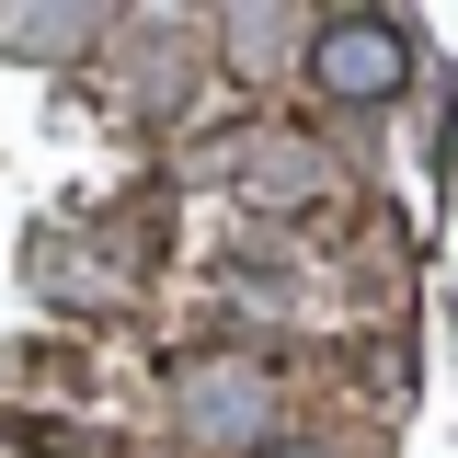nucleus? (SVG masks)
I'll return each instance as SVG.
<instances>
[{
	"mask_svg": "<svg viewBox=\"0 0 458 458\" xmlns=\"http://www.w3.org/2000/svg\"><path fill=\"white\" fill-rule=\"evenodd\" d=\"M286 35H310V23H298V12H241V23H229V47H252L241 69H276L264 47H286Z\"/></svg>",
	"mask_w": 458,
	"mask_h": 458,
	"instance_id": "20e7f679",
	"label": "nucleus"
},
{
	"mask_svg": "<svg viewBox=\"0 0 458 458\" xmlns=\"http://www.w3.org/2000/svg\"><path fill=\"white\" fill-rule=\"evenodd\" d=\"M172 401H183L195 436H264V424H276L264 367H241V355H183V367H172Z\"/></svg>",
	"mask_w": 458,
	"mask_h": 458,
	"instance_id": "f03ea898",
	"label": "nucleus"
},
{
	"mask_svg": "<svg viewBox=\"0 0 458 458\" xmlns=\"http://www.w3.org/2000/svg\"><path fill=\"white\" fill-rule=\"evenodd\" d=\"M310 81L333 104H390L412 81V35L390 12H333V23H310Z\"/></svg>",
	"mask_w": 458,
	"mask_h": 458,
	"instance_id": "f257e3e1",
	"label": "nucleus"
},
{
	"mask_svg": "<svg viewBox=\"0 0 458 458\" xmlns=\"http://www.w3.org/2000/svg\"><path fill=\"white\" fill-rule=\"evenodd\" d=\"M252 458H321V447H310V436H276V447H252Z\"/></svg>",
	"mask_w": 458,
	"mask_h": 458,
	"instance_id": "39448f33",
	"label": "nucleus"
},
{
	"mask_svg": "<svg viewBox=\"0 0 458 458\" xmlns=\"http://www.w3.org/2000/svg\"><path fill=\"white\" fill-rule=\"evenodd\" d=\"M241 183H252L264 207H310V195L333 183V161H321L310 138H286V126H264V138H252V161H241Z\"/></svg>",
	"mask_w": 458,
	"mask_h": 458,
	"instance_id": "7ed1b4c3",
	"label": "nucleus"
}]
</instances>
